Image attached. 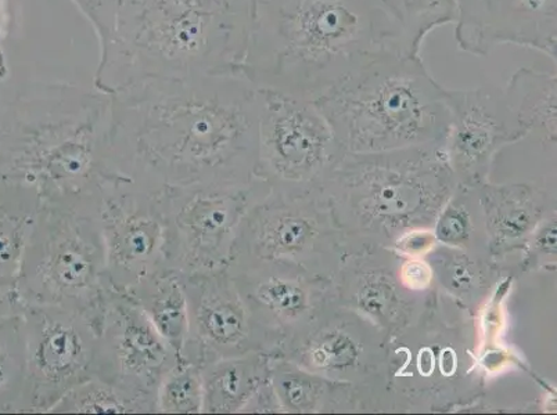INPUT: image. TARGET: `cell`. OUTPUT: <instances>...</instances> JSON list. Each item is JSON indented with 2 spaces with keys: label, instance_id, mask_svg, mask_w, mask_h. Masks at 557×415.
I'll list each match as a JSON object with an SVG mask.
<instances>
[{
  "label": "cell",
  "instance_id": "cell-1",
  "mask_svg": "<svg viewBox=\"0 0 557 415\" xmlns=\"http://www.w3.org/2000/svg\"><path fill=\"white\" fill-rule=\"evenodd\" d=\"M116 175L163 191L257 179L258 88L245 74L148 79L111 93Z\"/></svg>",
  "mask_w": 557,
  "mask_h": 415
},
{
  "label": "cell",
  "instance_id": "cell-2",
  "mask_svg": "<svg viewBox=\"0 0 557 415\" xmlns=\"http://www.w3.org/2000/svg\"><path fill=\"white\" fill-rule=\"evenodd\" d=\"M384 52L403 53V37L380 0H252L242 71L258 89L317 101Z\"/></svg>",
  "mask_w": 557,
  "mask_h": 415
},
{
  "label": "cell",
  "instance_id": "cell-3",
  "mask_svg": "<svg viewBox=\"0 0 557 415\" xmlns=\"http://www.w3.org/2000/svg\"><path fill=\"white\" fill-rule=\"evenodd\" d=\"M111 96L32 80L0 95V179L34 187L40 200L100 202L119 179L109 159Z\"/></svg>",
  "mask_w": 557,
  "mask_h": 415
},
{
  "label": "cell",
  "instance_id": "cell-4",
  "mask_svg": "<svg viewBox=\"0 0 557 415\" xmlns=\"http://www.w3.org/2000/svg\"><path fill=\"white\" fill-rule=\"evenodd\" d=\"M251 17L252 0H119L94 86L242 73Z\"/></svg>",
  "mask_w": 557,
  "mask_h": 415
},
{
  "label": "cell",
  "instance_id": "cell-5",
  "mask_svg": "<svg viewBox=\"0 0 557 415\" xmlns=\"http://www.w3.org/2000/svg\"><path fill=\"white\" fill-rule=\"evenodd\" d=\"M443 144L344 155L321 189L348 254L392 248L404 232L433 229L458 186Z\"/></svg>",
  "mask_w": 557,
  "mask_h": 415
},
{
  "label": "cell",
  "instance_id": "cell-6",
  "mask_svg": "<svg viewBox=\"0 0 557 415\" xmlns=\"http://www.w3.org/2000/svg\"><path fill=\"white\" fill-rule=\"evenodd\" d=\"M346 153L443 144L445 88L420 55L384 52L315 101Z\"/></svg>",
  "mask_w": 557,
  "mask_h": 415
},
{
  "label": "cell",
  "instance_id": "cell-7",
  "mask_svg": "<svg viewBox=\"0 0 557 415\" xmlns=\"http://www.w3.org/2000/svg\"><path fill=\"white\" fill-rule=\"evenodd\" d=\"M478 323L435 291L417 323L389 339L393 413H453L481 408L487 372Z\"/></svg>",
  "mask_w": 557,
  "mask_h": 415
},
{
  "label": "cell",
  "instance_id": "cell-8",
  "mask_svg": "<svg viewBox=\"0 0 557 415\" xmlns=\"http://www.w3.org/2000/svg\"><path fill=\"white\" fill-rule=\"evenodd\" d=\"M99 204L42 201L16 287L22 306L67 309L100 326L111 287Z\"/></svg>",
  "mask_w": 557,
  "mask_h": 415
},
{
  "label": "cell",
  "instance_id": "cell-9",
  "mask_svg": "<svg viewBox=\"0 0 557 415\" xmlns=\"http://www.w3.org/2000/svg\"><path fill=\"white\" fill-rule=\"evenodd\" d=\"M347 255L346 239L321 187L278 190L265 185L243 217L230 266L285 263L333 280Z\"/></svg>",
  "mask_w": 557,
  "mask_h": 415
},
{
  "label": "cell",
  "instance_id": "cell-10",
  "mask_svg": "<svg viewBox=\"0 0 557 415\" xmlns=\"http://www.w3.org/2000/svg\"><path fill=\"white\" fill-rule=\"evenodd\" d=\"M315 101L258 89L256 177L271 189L321 187L346 155Z\"/></svg>",
  "mask_w": 557,
  "mask_h": 415
},
{
  "label": "cell",
  "instance_id": "cell-11",
  "mask_svg": "<svg viewBox=\"0 0 557 415\" xmlns=\"http://www.w3.org/2000/svg\"><path fill=\"white\" fill-rule=\"evenodd\" d=\"M265 184L197 185L161 191L165 266L182 276L226 271L237 230Z\"/></svg>",
  "mask_w": 557,
  "mask_h": 415
},
{
  "label": "cell",
  "instance_id": "cell-12",
  "mask_svg": "<svg viewBox=\"0 0 557 415\" xmlns=\"http://www.w3.org/2000/svg\"><path fill=\"white\" fill-rule=\"evenodd\" d=\"M178 362L131 293L111 288L96 342L94 378L113 387L132 413L154 414L160 383Z\"/></svg>",
  "mask_w": 557,
  "mask_h": 415
},
{
  "label": "cell",
  "instance_id": "cell-13",
  "mask_svg": "<svg viewBox=\"0 0 557 415\" xmlns=\"http://www.w3.org/2000/svg\"><path fill=\"white\" fill-rule=\"evenodd\" d=\"M25 391L22 413H50L54 404L94 378L99 326L54 306H23Z\"/></svg>",
  "mask_w": 557,
  "mask_h": 415
},
{
  "label": "cell",
  "instance_id": "cell-14",
  "mask_svg": "<svg viewBox=\"0 0 557 415\" xmlns=\"http://www.w3.org/2000/svg\"><path fill=\"white\" fill-rule=\"evenodd\" d=\"M247 309L258 352L276 357L334 301L333 280L276 262L227 267Z\"/></svg>",
  "mask_w": 557,
  "mask_h": 415
},
{
  "label": "cell",
  "instance_id": "cell-15",
  "mask_svg": "<svg viewBox=\"0 0 557 415\" xmlns=\"http://www.w3.org/2000/svg\"><path fill=\"white\" fill-rule=\"evenodd\" d=\"M388 343L373 323L334 300L276 357L333 381L389 394Z\"/></svg>",
  "mask_w": 557,
  "mask_h": 415
},
{
  "label": "cell",
  "instance_id": "cell-16",
  "mask_svg": "<svg viewBox=\"0 0 557 415\" xmlns=\"http://www.w3.org/2000/svg\"><path fill=\"white\" fill-rule=\"evenodd\" d=\"M99 222L113 290L131 292L166 267L161 191L119 177L101 192Z\"/></svg>",
  "mask_w": 557,
  "mask_h": 415
},
{
  "label": "cell",
  "instance_id": "cell-17",
  "mask_svg": "<svg viewBox=\"0 0 557 415\" xmlns=\"http://www.w3.org/2000/svg\"><path fill=\"white\" fill-rule=\"evenodd\" d=\"M449 128L444 151L457 184L479 187L490 180L496 155L529 138L505 90L493 85L445 88Z\"/></svg>",
  "mask_w": 557,
  "mask_h": 415
},
{
  "label": "cell",
  "instance_id": "cell-18",
  "mask_svg": "<svg viewBox=\"0 0 557 415\" xmlns=\"http://www.w3.org/2000/svg\"><path fill=\"white\" fill-rule=\"evenodd\" d=\"M399 261L392 248H367L348 254L333 277L338 305L373 323L388 339L417 323L437 291H410L399 278Z\"/></svg>",
  "mask_w": 557,
  "mask_h": 415
},
{
  "label": "cell",
  "instance_id": "cell-19",
  "mask_svg": "<svg viewBox=\"0 0 557 415\" xmlns=\"http://www.w3.org/2000/svg\"><path fill=\"white\" fill-rule=\"evenodd\" d=\"M182 281L189 331L180 361L202 368L221 359L258 352L245 302L230 271L182 276Z\"/></svg>",
  "mask_w": 557,
  "mask_h": 415
},
{
  "label": "cell",
  "instance_id": "cell-20",
  "mask_svg": "<svg viewBox=\"0 0 557 415\" xmlns=\"http://www.w3.org/2000/svg\"><path fill=\"white\" fill-rule=\"evenodd\" d=\"M455 40L488 55L503 45L535 50L556 64L557 0H455Z\"/></svg>",
  "mask_w": 557,
  "mask_h": 415
},
{
  "label": "cell",
  "instance_id": "cell-21",
  "mask_svg": "<svg viewBox=\"0 0 557 415\" xmlns=\"http://www.w3.org/2000/svg\"><path fill=\"white\" fill-rule=\"evenodd\" d=\"M478 189L491 257L508 271L509 257L520 254L536 226L556 212V200L531 184H485Z\"/></svg>",
  "mask_w": 557,
  "mask_h": 415
},
{
  "label": "cell",
  "instance_id": "cell-22",
  "mask_svg": "<svg viewBox=\"0 0 557 415\" xmlns=\"http://www.w3.org/2000/svg\"><path fill=\"white\" fill-rule=\"evenodd\" d=\"M270 373L285 414L393 413L387 392L333 381L285 357H271Z\"/></svg>",
  "mask_w": 557,
  "mask_h": 415
},
{
  "label": "cell",
  "instance_id": "cell-23",
  "mask_svg": "<svg viewBox=\"0 0 557 415\" xmlns=\"http://www.w3.org/2000/svg\"><path fill=\"white\" fill-rule=\"evenodd\" d=\"M424 260L432 266L435 287L478 320L503 281L505 267L490 255L437 244Z\"/></svg>",
  "mask_w": 557,
  "mask_h": 415
},
{
  "label": "cell",
  "instance_id": "cell-24",
  "mask_svg": "<svg viewBox=\"0 0 557 415\" xmlns=\"http://www.w3.org/2000/svg\"><path fill=\"white\" fill-rule=\"evenodd\" d=\"M271 356L250 352L201 368L202 413L245 414L258 388L270 378Z\"/></svg>",
  "mask_w": 557,
  "mask_h": 415
},
{
  "label": "cell",
  "instance_id": "cell-25",
  "mask_svg": "<svg viewBox=\"0 0 557 415\" xmlns=\"http://www.w3.org/2000/svg\"><path fill=\"white\" fill-rule=\"evenodd\" d=\"M42 200L34 187L0 179V291L16 292Z\"/></svg>",
  "mask_w": 557,
  "mask_h": 415
},
{
  "label": "cell",
  "instance_id": "cell-26",
  "mask_svg": "<svg viewBox=\"0 0 557 415\" xmlns=\"http://www.w3.org/2000/svg\"><path fill=\"white\" fill-rule=\"evenodd\" d=\"M128 293L181 359L189 331V306L180 273L164 267Z\"/></svg>",
  "mask_w": 557,
  "mask_h": 415
},
{
  "label": "cell",
  "instance_id": "cell-27",
  "mask_svg": "<svg viewBox=\"0 0 557 415\" xmlns=\"http://www.w3.org/2000/svg\"><path fill=\"white\" fill-rule=\"evenodd\" d=\"M505 95L529 136L556 151L557 78L556 74L520 68L506 85Z\"/></svg>",
  "mask_w": 557,
  "mask_h": 415
},
{
  "label": "cell",
  "instance_id": "cell-28",
  "mask_svg": "<svg viewBox=\"0 0 557 415\" xmlns=\"http://www.w3.org/2000/svg\"><path fill=\"white\" fill-rule=\"evenodd\" d=\"M433 232L438 244L490 255L483 211L475 187L457 186L440 211Z\"/></svg>",
  "mask_w": 557,
  "mask_h": 415
},
{
  "label": "cell",
  "instance_id": "cell-29",
  "mask_svg": "<svg viewBox=\"0 0 557 415\" xmlns=\"http://www.w3.org/2000/svg\"><path fill=\"white\" fill-rule=\"evenodd\" d=\"M401 29L403 53L420 55L428 35L455 22V0H380Z\"/></svg>",
  "mask_w": 557,
  "mask_h": 415
},
{
  "label": "cell",
  "instance_id": "cell-30",
  "mask_svg": "<svg viewBox=\"0 0 557 415\" xmlns=\"http://www.w3.org/2000/svg\"><path fill=\"white\" fill-rule=\"evenodd\" d=\"M25 339L22 312L0 318V413H22Z\"/></svg>",
  "mask_w": 557,
  "mask_h": 415
},
{
  "label": "cell",
  "instance_id": "cell-31",
  "mask_svg": "<svg viewBox=\"0 0 557 415\" xmlns=\"http://www.w3.org/2000/svg\"><path fill=\"white\" fill-rule=\"evenodd\" d=\"M157 413H202L201 368L180 361L166 373L157 391Z\"/></svg>",
  "mask_w": 557,
  "mask_h": 415
},
{
  "label": "cell",
  "instance_id": "cell-32",
  "mask_svg": "<svg viewBox=\"0 0 557 415\" xmlns=\"http://www.w3.org/2000/svg\"><path fill=\"white\" fill-rule=\"evenodd\" d=\"M50 413L62 414H134L126 400L109 383L89 378L65 393Z\"/></svg>",
  "mask_w": 557,
  "mask_h": 415
},
{
  "label": "cell",
  "instance_id": "cell-33",
  "mask_svg": "<svg viewBox=\"0 0 557 415\" xmlns=\"http://www.w3.org/2000/svg\"><path fill=\"white\" fill-rule=\"evenodd\" d=\"M557 257V214L552 212L541 222L530 239L527 240L523 250L520 251V260L515 263L511 271L516 276L523 273L540 271H556Z\"/></svg>",
  "mask_w": 557,
  "mask_h": 415
},
{
  "label": "cell",
  "instance_id": "cell-34",
  "mask_svg": "<svg viewBox=\"0 0 557 415\" xmlns=\"http://www.w3.org/2000/svg\"><path fill=\"white\" fill-rule=\"evenodd\" d=\"M73 2L92 25L99 47L108 42L114 29L119 0H73Z\"/></svg>",
  "mask_w": 557,
  "mask_h": 415
},
{
  "label": "cell",
  "instance_id": "cell-35",
  "mask_svg": "<svg viewBox=\"0 0 557 415\" xmlns=\"http://www.w3.org/2000/svg\"><path fill=\"white\" fill-rule=\"evenodd\" d=\"M398 275L403 285L410 291L428 293L435 288L432 266L424 257L401 256Z\"/></svg>",
  "mask_w": 557,
  "mask_h": 415
},
{
  "label": "cell",
  "instance_id": "cell-36",
  "mask_svg": "<svg viewBox=\"0 0 557 415\" xmlns=\"http://www.w3.org/2000/svg\"><path fill=\"white\" fill-rule=\"evenodd\" d=\"M437 244L433 229H417L399 236L392 250L405 257H424Z\"/></svg>",
  "mask_w": 557,
  "mask_h": 415
},
{
  "label": "cell",
  "instance_id": "cell-37",
  "mask_svg": "<svg viewBox=\"0 0 557 415\" xmlns=\"http://www.w3.org/2000/svg\"><path fill=\"white\" fill-rule=\"evenodd\" d=\"M246 414H277L283 413L281 407V403H278V399L276 397L275 388H273L271 381V373L270 378L267 379L265 382L258 388L255 397L248 403V406L245 410Z\"/></svg>",
  "mask_w": 557,
  "mask_h": 415
},
{
  "label": "cell",
  "instance_id": "cell-38",
  "mask_svg": "<svg viewBox=\"0 0 557 415\" xmlns=\"http://www.w3.org/2000/svg\"><path fill=\"white\" fill-rule=\"evenodd\" d=\"M23 311L16 292L0 291V318L14 315Z\"/></svg>",
  "mask_w": 557,
  "mask_h": 415
},
{
  "label": "cell",
  "instance_id": "cell-39",
  "mask_svg": "<svg viewBox=\"0 0 557 415\" xmlns=\"http://www.w3.org/2000/svg\"><path fill=\"white\" fill-rule=\"evenodd\" d=\"M8 33L0 27V83L8 80L9 68L7 63V55L3 52V40L7 38Z\"/></svg>",
  "mask_w": 557,
  "mask_h": 415
},
{
  "label": "cell",
  "instance_id": "cell-40",
  "mask_svg": "<svg viewBox=\"0 0 557 415\" xmlns=\"http://www.w3.org/2000/svg\"><path fill=\"white\" fill-rule=\"evenodd\" d=\"M10 18H12V13H10L9 0H0V27L7 33H9Z\"/></svg>",
  "mask_w": 557,
  "mask_h": 415
},
{
  "label": "cell",
  "instance_id": "cell-41",
  "mask_svg": "<svg viewBox=\"0 0 557 415\" xmlns=\"http://www.w3.org/2000/svg\"><path fill=\"white\" fill-rule=\"evenodd\" d=\"M3 83H0V95H2Z\"/></svg>",
  "mask_w": 557,
  "mask_h": 415
}]
</instances>
